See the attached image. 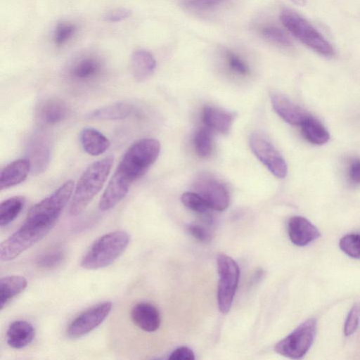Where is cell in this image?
Segmentation results:
<instances>
[{
	"label": "cell",
	"mask_w": 360,
	"mask_h": 360,
	"mask_svg": "<svg viewBox=\"0 0 360 360\" xmlns=\"http://www.w3.org/2000/svg\"><path fill=\"white\" fill-rule=\"evenodd\" d=\"M170 360H193V352L188 347L182 346L176 348L169 355Z\"/></svg>",
	"instance_id": "37"
},
{
	"label": "cell",
	"mask_w": 360,
	"mask_h": 360,
	"mask_svg": "<svg viewBox=\"0 0 360 360\" xmlns=\"http://www.w3.org/2000/svg\"><path fill=\"white\" fill-rule=\"evenodd\" d=\"M113 157L107 156L91 164L82 173L75 186L69 212L81 214L103 188L113 165Z\"/></svg>",
	"instance_id": "3"
},
{
	"label": "cell",
	"mask_w": 360,
	"mask_h": 360,
	"mask_svg": "<svg viewBox=\"0 0 360 360\" xmlns=\"http://www.w3.org/2000/svg\"><path fill=\"white\" fill-rule=\"evenodd\" d=\"M130 236L124 231H115L103 235L90 246L82 259L86 269H98L113 263L127 249Z\"/></svg>",
	"instance_id": "4"
},
{
	"label": "cell",
	"mask_w": 360,
	"mask_h": 360,
	"mask_svg": "<svg viewBox=\"0 0 360 360\" xmlns=\"http://www.w3.org/2000/svg\"><path fill=\"white\" fill-rule=\"evenodd\" d=\"M205 124L212 130L220 133H227L233 123V114L213 106H206L202 112Z\"/></svg>",
	"instance_id": "21"
},
{
	"label": "cell",
	"mask_w": 360,
	"mask_h": 360,
	"mask_svg": "<svg viewBox=\"0 0 360 360\" xmlns=\"http://www.w3.org/2000/svg\"><path fill=\"white\" fill-rule=\"evenodd\" d=\"M280 19L287 30L307 46L326 57L334 55V49L330 43L306 19L296 12L285 9Z\"/></svg>",
	"instance_id": "5"
},
{
	"label": "cell",
	"mask_w": 360,
	"mask_h": 360,
	"mask_svg": "<svg viewBox=\"0 0 360 360\" xmlns=\"http://www.w3.org/2000/svg\"><path fill=\"white\" fill-rule=\"evenodd\" d=\"M226 0H183L184 5L193 10L205 11L212 9Z\"/></svg>",
	"instance_id": "33"
},
{
	"label": "cell",
	"mask_w": 360,
	"mask_h": 360,
	"mask_svg": "<svg viewBox=\"0 0 360 360\" xmlns=\"http://www.w3.org/2000/svg\"><path fill=\"white\" fill-rule=\"evenodd\" d=\"M112 307L111 302L105 301L83 311L68 325L67 335L70 338H77L94 330L107 318Z\"/></svg>",
	"instance_id": "8"
},
{
	"label": "cell",
	"mask_w": 360,
	"mask_h": 360,
	"mask_svg": "<svg viewBox=\"0 0 360 360\" xmlns=\"http://www.w3.org/2000/svg\"><path fill=\"white\" fill-rule=\"evenodd\" d=\"M129 66L134 78L138 82H142L153 73L156 61L150 52L146 50H138L131 55Z\"/></svg>",
	"instance_id": "19"
},
{
	"label": "cell",
	"mask_w": 360,
	"mask_h": 360,
	"mask_svg": "<svg viewBox=\"0 0 360 360\" xmlns=\"http://www.w3.org/2000/svg\"><path fill=\"white\" fill-rule=\"evenodd\" d=\"M25 203L23 196L9 198L0 205V226L4 227L15 219L22 210Z\"/></svg>",
	"instance_id": "25"
},
{
	"label": "cell",
	"mask_w": 360,
	"mask_h": 360,
	"mask_svg": "<svg viewBox=\"0 0 360 360\" xmlns=\"http://www.w3.org/2000/svg\"><path fill=\"white\" fill-rule=\"evenodd\" d=\"M219 281L217 301L219 309L223 314L229 311L238 287L240 269L229 256L219 254L217 259Z\"/></svg>",
	"instance_id": "7"
},
{
	"label": "cell",
	"mask_w": 360,
	"mask_h": 360,
	"mask_svg": "<svg viewBox=\"0 0 360 360\" xmlns=\"http://www.w3.org/2000/svg\"><path fill=\"white\" fill-rule=\"evenodd\" d=\"M182 203L191 210L201 214H207L211 210L205 200L196 192H185L181 195Z\"/></svg>",
	"instance_id": "29"
},
{
	"label": "cell",
	"mask_w": 360,
	"mask_h": 360,
	"mask_svg": "<svg viewBox=\"0 0 360 360\" xmlns=\"http://www.w3.org/2000/svg\"><path fill=\"white\" fill-rule=\"evenodd\" d=\"M250 146L255 155L276 176L284 178L287 165L276 148L264 135L254 133L250 137Z\"/></svg>",
	"instance_id": "9"
},
{
	"label": "cell",
	"mask_w": 360,
	"mask_h": 360,
	"mask_svg": "<svg viewBox=\"0 0 360 360\" xmlns=\"http://www.w3.org/2000/svg\"><path fill=\"white\" fill-rule=\"evenodd\" d=\"M226 58L229 66L233 71L240 75H246L249 72L248 65L234 53L227 51L226 53Z\"/></svg>",
	"instance_id": "34"
},
{
	"label": "cell",
	"mask_w": 360,
	"mask_h": 360,
	"mask_svg": "<svg viewBox=\"0 0 360 360\" xmlns=\"http://www.w3.org/2000/svg\"><path fill=\"white\" fill-rule=\"evenodd\" d=\"M350 179L356 184H360V159L353 160L349 167Z\"/></svg>",
	"instance_id": "38"
},
{
	"label": "cell",
	"mask_w": 360,
	"mask_h": 360,
	"mask_svg": "<svg viewBox=\"0 0 360 360\" xmlns=\"http://www.w3.org/2000/svg\"><path fill=\"white\" fill-rule=\"evenodd\" d=\"M28 159L32 169L36 173L44 172L49 165L51 147L49 139L43 135H35L28 146Z\"/></svg>",
	"instance_id": "15"
},
{
	"label": "cell",
	"mask_w": 360,
	"mask_h": 360,
	"mask_svg": "<svg viewBox=\"0 0 360 360\" xmlns=\"http://www.w3.org/2000/svg\"><path fill=\"white\" fill-rule=\"evenodd\" d=\"M102 64L94 56H84L73 63L69 69L72 79L79 83L94 80L101 72Z\"/></svg>",
	"instance_id": "17"
},
{
	"label": "cell",
	"mask_w": 360,
	"mask_h": 360,
	"mask_svg": "<svg viewBox=\"0 0 360 360\" xmlns=\"http://www.w3.org/2000/svg\"><path fill=\"white\" fill-rule=\"evenodd\" d=\"M305 139L316 145H323L330 139L328 131L316 118L308 115L300 125Z\"/></svg>",
	"instance_id": "24"
},
{
	"label": "cell",
	"mask_w": 360,
	"mask_h": 360,
	"mask_svg": "<svg viewBox=\"0 0 360 360\" xmlns=\"http://www.w3.org/2000/svg\"><path fill=\"white\" fill-rule=\"evenodd\" d=\"M188 230L192 236L200 242L208 243L211 240L210 233L201 225L190 224Z\"/></svg>",
	"instance_id": "36"
},
{
	"label": "cell",
	"mask_w": 360,
	"mask_h": 360,
	"mask_svg": "<svg viewBox=\"0 0 360 360\" xmlns=\"http://www.w3.org/2000/svg\"><path fill=\"white\" fill-rule=\"evenodd\" d=\"M35 336V329L32 323L25 320L12 322L6 332L8 345L14 349H22L29 345Z\"/></svg>",
	"instance_id": "18"
},
{
	"label": "cell",
	"mask_w": 360,
	"mask_h": 360,
	"mask_svg": "<svg viewBox=\"0 0 360 360\" xmlns=\"http://www.w3.org/2000/svg\"><path fill=\"white\" fill-rule=\"evenodd\" d=\"M79 141L84 151L93 156L104 153L110 146L109 139L92 127H86L81 131Z\"/></svg>",
	"instance_id": "20"
},
{
	"label": "cell",
	"mask_w": 360,
	"mask_h": 360,
	"mask_svg": "<svg viewBox=\"0 0 360 360\" xmlns=\"http://www.w3.org/2000/svg\"><path fill=\"white\" fill-rule=\"evenodd\" d=\"M360 320V303L353 304L346 317L343 332L345 336L352 335L359 326Z\"/></svg>",
	"instance_id": "32"
},
{
	"label": "cell",
	"mask_w": 360,
	"mask_h": 360,
	"mask_svg": "<svg viewBox=\"0 0 360 360\" xmlns=\"http://www.w3.org/2000/svg\"><path fill=\"white\" fill-rule=\"evenodd\" d=\"M132 112L133 105L131 103L120 101L95 109L86 116L96 120H117L129 117Z\"/></svg>",
	"instance_id": "22"
},
{
	"label": "cell",
	"mask_w": 360,
	"mask_h": 360,
	"mask_svg": "<svg viewBox=\"0 0 360 360\" xmlns=\"http://www.w3.org/2000/svg\"><path fill=\"white\" fill-rule=\"evenodd\" d=\"M288 233L291 242L300 247L309 245L321 236L319 229L307 219L301 216H294L289 219Z\"/></svg>",
	"instance_id": "11"
},
{
	"label": "cell",
	"mask_w": 360,
	"mask_h": 360,
	"mask_svg": "<svg viewBox=\"0 0 360 360\" xmlns=\"http://www.w3.org/2000/svg\"><path fill=\"white\" fill-rule=\"evenodd\" d=\"M316 329L317 321L315 318L305 320L276 343L275 351L290 359H302L311 348L316 337Z\"/></svg>",
	"instance_id": "6"
},
{
	"label": "cell",
	"mask_w": 360,
	"mask_h": 360,
	"mask_svg": "<svg viewBox=\"0 0 360 360\" xmlns=\"http://www.w3.org/2000/svg\"><path fill=\"white\" fill-rule=\"evenodd\" d=\"M130 316L132 322L144 331L154 332L160 327V312L156 307L149 302H141L134 304Z\"/></svg>",
	"instance_id": "12"
},
{
	"label": "cell",
	"mask_w": 360,
	"mask_h": 360,
	"mask_svg": "<svg viewBox=\"0 0 360 360\" xmlns=\"http://www.w3.org/2000/svg\"><path fill=\"white\" fill-rule=\"evenodd\" d=\"M340 250L347 256L360 259V233H349L339 240Z\"/></svg>",
	"instance_id": "28"
},
{
	"label": "cell",
	"mask_w": 360,
	"mask_h": 360,
	"mask_svg": "<svg viewBox=\"0 0 360 360\" xmlns=\"http://www.w3.org/2000/svg\"><path fill=\"white\" fill-rule=\"evenodd\" d=\"M261 33L266 39L283 46L292 45L288 36L280 28L274 26H266L261 30Z\"/></svg>",
	"instance_id": "31"
},
{
	"label": "cell",
	"mask_w": 360,
	"mask_h": 360,
	"mask_svg": "<svg viewBox=\"0 0 360 360\" xmlns=\"http://www.w3.org/2000/svg\"><path fill=\"white\" fill-rule=\"evenodd\" d=\"M193 143L195 152L200 157H209L213 150V138L210 129L201 127L197 130Z\"/></svg>",
	"instance_id": "26"
},
{
	"label": "cell",
	"mask_w": 360,
	"mask_h": 360,
	"mask_svg": "<svg viewBox=\"0 0 360 360\" xmlns=\"http://www.w3.org/2000/svg\"><path fill=\"white\" fill-rule=\"evenodd\" d=\"M160 145L154 139H142L134 143L124 153L104 191L98 207L108 211L128 193L132 184L143 176L155 162Z\"/></svg>",
	"instance_id": "2"
},
{
	"label": "cell",
	"mask_w": 360,
	"mask_h": 360,
	"mask_svg": "<svg viewBox=\"0 0 360 360\" xmlns=\"http://www.w3.org/2000/svg\"><path fill=\"white\" fill-rule=\"evenodd\" d=\"M32 169L28 158H20L7 165L0 174V189H7L23 182Z\"/></svg>",
	"instance_id": "16"
},
{
	"label": "cell",
	"mask_w": 360,
	"mask_h": 360,
	"mask_svg": "<svg viewBox=\"0 0 360 360\" xmlns=\"http://www.w3.org/2000/svg\"><path fill=\"white\" fill-rule=\"evenodd\" d=\"M74 186V181L68 180L32 207L21 226L1 243V261L14 259L50 232L70 199Z\"/></svg>",
	"instance_id": "1"
},
{
	"label": "cell",
	"mask_w": 360,
	"mask_h": 360,
	"mask_svg": "<svg viewBox=\"0 0 360 360\" xmlns=\"http://www.w3.org/2000/svg\"><path fill=\"white\" fill-rule=\"evenodd\" d=\"M294 4L299 6H304L307 3V0H290Z\"/></svg>",
	"instance_id": "39"
},
{
	"label": "cell",
	"mask_w": 360,
	"mask_h": 360,
	"mask_svg": "<svg viewBox=\"0 0 360 360\" xmlns=\"http://www.w3.org/2000/svg\"><path fill=\"white\" fill-rule=\"evenodd\" d=\"M131 14L129 9L119 8L110 10L103 15V20L108 22H119L129 18Z\"/></svg>",
	"instance_id": "35"
},
{
	"label": "cell",
	"mask_w": 360,
	"mask_h": 360,
	"mask_svg": "<svg viewBox=\"0 0 360 360\" xmlns=\"http://www.w3.org/2000/svg\"><path fill=\"white\" fill-rule=\"evenodd\" d=\"M271 101L275 112L292 125H301L308 115L301 107L280 93H272Z\"/></svg>",
	"instance_id": "14"
},
{
	"label": "cell",
	"mask_w": 360,
	"mask_h": 360,
	"mask_svg": "<svg viewBox=\"0 0 360 360\" xmlns=\"http://www.w3.org/2000/svg\"><path fill=\"white\" fill-rule=\"evenodd\" d=\"M65 258V252L62 248H53L47 250L37 258L35 263L41 269H50L60 265Z\"/></svg>",
	"instance_id": "27"
},
{
	"label": "cell",
	"mask_w": 360,
	"mask_h": 360,
	"mask_svg": "<svg viewBox=\"0 0 360 360\" xmlns=\"http://www.w3.org/2000/svg\"><path fill=\"white\" fill-rule=\"evenodd\" d=\"M77 27L75 25L62 22L57 25L53 32V41L57 46H62L67 43L75 34Z\"/></svg>",
	"instance_id": "30"
},
{
	"label": "cell",
	"mask_w": 360,
	"mask_h": 360,
	"mask_svg": "<svg viewBox=\"0 0 360 360\" xmlns=\"http://www.w3.org/2000/svg\"><path fill=\"white\" fill-rule=\"evenodd\" d=\"M194 190L211 210L223 211L229 205L230 196L226 187L211 176L205 174L198 177L194 183Z\"/></svg>",
	"instance_id": "10"
},
{
	"label": "cell",
	"mask_w": 360,
	"mask_h": 360,
	"mask_svg": "<svg viewBox=\"0 0 360 360\" xmlns=\"http://www.w3.org/2000/svg\"><path fill=\"white\" fill-rule=\"evenodd\" d=\"M69 112L65 101L60 98H51L43 101L37 108V117L40 124L54 126L65 120Z\"/></svg>",
	"instance_id": "13"
},
{
	"label": "cell",
	"mask_w": 360,
	"mask_h": 360,
	"mask_svg": "<svg viewBox=\"0 0 360 360\" xmlns=\"http://www.w3.org/2000/svg\"><path fill=\"white\" fill-rule=\"evenodd\" d=\"M27 285V281L22 276L12 275L1 278L0 309L2 310L14 297L22 292Z\"/></svg>",
	"instance_id": "23"
}]
</instances>
